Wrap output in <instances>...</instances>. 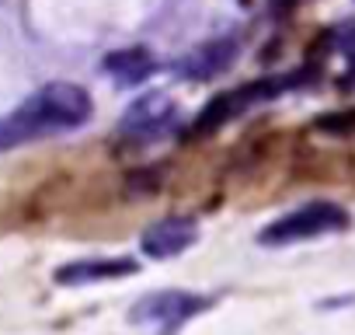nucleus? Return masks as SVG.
<instances>
[{
	"instance_id": "obj_1",
	"label": "nucleus",
	"mask_w": 355,
	"mask_h": 335,
	"mask_svg": "<svg viewBox=\"0 0 355 335\" xmlns=\"http://www.w3.org/2000/svg\"><path fill=\"white\" fill-rule=\"evenodd\" d=\"M91 112H94L91 95L80 84L53 81L0 119V150H15L21 143H35L53 133H70L84 126Z\"/></svg>"
},
{
	"instance_id": "obj_2",
	"label": "nucleus",
	"mask_w": 355,
	"mask_h": 335,
	"mask_svg": "<svg viewBox=\"0 0 355 335\" xmlns=\"http://www.w3.org/2000/svg\"><path fill=\"white\" fill-rule=\"evenodd\" d=\"M348 227V213L338 206V203H327V199H317V203H306L279 220H272L258 241L261 245H296V241H310V238H320V234H334V231H345Z\"/></svg>"
},
{
	"instance_id": "obj_3",
	"label": "nucleus",
	"mask_w": 355,
	"mask_h": 335,
	"mask_svg": "<svg viewBox=\"0 0 355 335\" xmlns=\"http://www.w3.org/2000/svg\"><path fill=\"white\" fill-rule=\"evenodd\" d=\"M209 300L199 293H185V290H160V293H146L136 307H132V321L136 325H150L160 335H171L174 328H182L189 318H196L199 311H206Z\"/></svg>"
},
{
	"instance_id": "obj_4",
	"label": "nucleus",
	"mask_w": 355,
	"mask_h": 335,
	"mask_svg": "<svg viewBox=\"0 0 355 335\" xmlns=\"http://www.w3.org/2000/svg\"><path fill=\"white\" fill-rule=\"evenodd\" d=\"M199 231H196V220L189 217H164V220H153L143 238H139V248L146 259H174L182 255L189 245H196Z\"/></svg>"
},
{
	"instance_id": "obj_5",
	"label": "nucleus",
	"mask_w": 355,
	"mask_h": 335,
	"mask_svg": "<svg viewBox=\"0 0 355 335\" xmlns=\"http://www.w3.org/2000/svg\"><path fill=\"white\" fill-rule=\"evenodd\" d=\"M178 115V105L171 101V95H160V91H150L143 95L139 101L129 105L125 119H122V133L125 136H136V140H146V136H157L164 133Z\"/></svg>"
},
{
	"instance_id": "obj_6",
	"label": "nucleus",
	"mask_w": 355,
	"mask_h": 335,
	"mask_svg": "<svg viewBox=\"0 0 355 335\" xmlns=\"http://www.w3.org/2000/svg\"><path fill=\"white\" fill-rule=\"evenodd\" d=\"M237 56V42L234 39H213L199 49H192L182 63H178V74L182 77H192V81H209L216 74H223Z\"/></svg>"
},
{
	"instance_id": "obj_7",
	"label": "nucleus",
	"mask_w": 355,
	"mask_h": 335,
	"mask_svg": "<svg viewBox=\"0 0 355 335\" xmlns=\"http://www.w3.org/2000/svg\"><path fill=\"white\" fill-rule=\"evenodd\" d=\"M136 272L132 259H80V262H67L56 269V283L73 286V283H98V279H122Z\"/></svg>"
},
{
	"instance_id": "obj_8",
	"label": "nucleus",
	"mask_w": 355,
	"mask_h": 335,
	"mask_svg": "<svg viewBox=\"0 0 355 335\" xmlns=\"http://www.w3.org/2000/svg\"><path fill=\"white\" fill-rule=\"evenodd\" d=\"M153 56L146 53V49H122V53H112L105 63H101V70H108L112 77H119L122 84H136V81H143V77H150L153 74Z\"/></svg>"
}]
</instances>
